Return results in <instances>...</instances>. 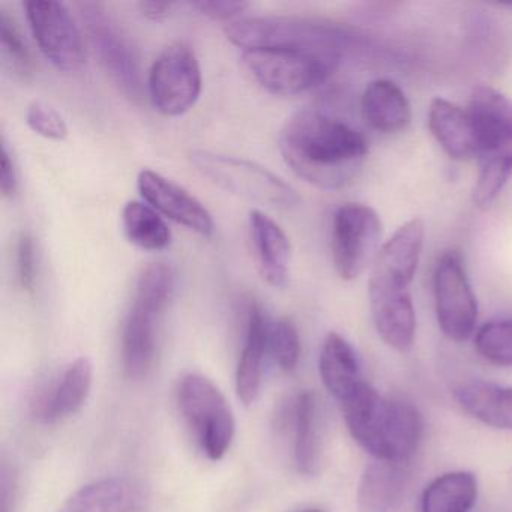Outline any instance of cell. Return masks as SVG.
I'll return each mask as SVG.
<instances>
[{"mask_svg":"<svg viewBox=\"0 0 512 512\" xmlns=\"http://www.w3.org/2000/svg\"><path fill=\"white\" fill-rule=\"evenodd\" d=\"M340 406L350 436L376 460L409 463L418 451L422 418L412 404L389 400L364 382Z\"/></svg>","mask_w":512,"mask_h":512,"instance_id":"obj_3","label":"cell"},{"mask_svg":"<svg viewBox=\"0 0 512 512\" xmlns=\"http://www.w3.org/2000/svg\"><path fill=\"white\" fill-rule=\"evenodd\" d=\"M0 190L4 197L14 196L17 191V172L14 166L13 157H11L10 149L7 143H2V160H0Z\"/></svg>","mask_w":512,"mask_h":512,"instance_id":"obj_36","label":"cell"},{"mask_svg":"<svg viewBox=\"0 0 512 512\" xmlns=\"http://www.w3.org/2000/svg\"><path fill=\"white\" fill-rule=\"evenodd\" d=\"M250 230L263 280L275 289H283L289 283V238L271 217L257 209L250 212Z\"/></svg>","mask_w":512,"mask_h":512,"instance_id":"obj_20","label":"cell"},{"mask_svg":"<svg viewBox=\"0 0 512 512\" xmlns=\"http://www.w3.org/2000/svg\"><path fill=\"white\" fill-rule=\"evenodd\" d=\"M364 121L373 130L395 134L406 130L412 119V109L404 92L391 80H374L361 98Z\"/></svg>","mask_w":512,"mask_h":512,"instance_id":"obj_24","label":"cell"},{"mask_svg":"<svg viewBox=\"0 0 512 512\" xmlns=\"http://www.w3.org/2000/svg\"><path fill=\"white\" fill-rule=\"evenodd\" d=\"M478 497V479L467 470L434 479L422 494V512H470Z\"/></svg>","mask_w":512,"mask_h":512,"instance_id":"obj_26","label":"cell"},{"mask_svg":"<svg viewBox=\"0 0 512 512\" xmlns=\"http://www.w3.org/2000/svg\"><path fill=\"white\" fill-rule=\"evenodd\" d=\"M242 62L263 89L281 97H295L323 85L341 64L296 49L244 50Z\"/></svg>","mask_w":512,"mask_h":512,"instance_id":"obj_8","label":"cell"},{"mask_svg":"<svg viewBox=\"0 0 512 512\" xmlns=\"http://www.w3.org/2000/svg\"><path fill=\"white\" fill-rule=\"evenodd\" d=\"M122 227L131 244L145 251H163L172 242L166 221L152 206L131 200L122 209Z\"/></svg>","mask_w":512,"mask_h":512,"instance_id":"obj_27","label":"cell"},{"mask_svg":"<svg viewBox=\"0 0 512 512\" xmlns=\"http://www.w3.org/2000/svg\"><path fill=\"white\" fill-rule=\"evenodd\" d=\"M242 50L296 49L343 62L356 35L346 26L316 17L265 16L239 19L224 29Z\"/></svg>","mask_w":512,"mask_h":512,"instance_id":"obj_5","label":"cell"},{"mask_svg":"<svg viewBox=\"0 0 512 512\" xmlns=\"http://www.w3.org/2000/svg\"><path fill=\"white\" fill-rule=\"evenodd\" d=\"M178 404L203 455L218 461L227 454L235 439V416L223 392L202 374L182 377Z\"/></svg>","mask_w":512,"mask_h":512,"instance_id":"obj_7","label":"cell"},{"mask_svg":"<svg viewBox=\"0 0 512 512\" xmlns=\"http://www.w3.org/2000/svg\"><path fill=\"white\" fill-rule=\"evenodd\" d=\"M200 14L218 22H236L242 13L250 7L248 2H233V0H202L191 4Z\"/></svg>","mask_w":512,"mask_h":512,"instance_id":"obj_34","label":"cell"},{"mask_svg":"<svg viewBox=\"0 0 512 512\" xmlns=\"http://www.w3.org/2000/svg\"><path fill=\"white\" fill-rule=\"evenodd\" d=\"M454 398L476 421L499 430H512V386L470 380L455 389Z\"/></svg>","mask_w":512,"mask_h":512,"instance_id":"obj_23","label":"cell"},{"mask_svg":"<svg viewBox=\"0 0 512 512\" xmlns=\"http://www.w3.org/2000/svg\"><path fill=\"white\" fill-rule=\"evenodd\" d=\"M32 37L44 58L64 73H76L86 64L83 34L71 11L62 2L23 4Z\"/></svg>","mask_w":512,"mask_h":512,"instance_id":"obj_12","label":"cell"},{"mask_svg":"<svg viewBox=\"0 0 512 512\" xmlns=\"http://www.w3.org/2000/svg\"><path fill=\"white\" fill-rule=\"evenodd\" d=\"M26 122L34 133L44 139L55 140V142L67 139V122L62 118L61 113L49 104L41 101L29 104L26 110Z\"/></svg>","mask_w":512,"mask_h":512,"instance_id":"obj_32","label":"cell"},{"mask_svg":"<svg viewBox=\"0 0 512 512\" xmlns=\"http://www.w3.org/2000/svg\"><path fill=\"white\" fill-rule=\"evenodd\" d=\"M428 127L440 148L457 161L475 157V133L467 110L451 101L436 98L428 112Z\"/></svg>","mask_w":512,"mask_h":512,"instance_id":"obj_25","label":"cell"},{"mask_svg":"<svg viewBox=\"0 0 512 512\" xmlns=\"http://www.w3.org/2000/svg\"><path fill=\"white\" fill-rule=\"evenodd\" d=\"M437 323L449 340H469L478 320V302L457 251H445L434 271Z\"/></svg>","mask_w":512,"mask_h":512,"instance_id":"obj_13","label":"cell"},{"mask_svg":"<svg viewBox=\"0 0 512 512\" xmlns=\"http://www.w3.org/2000/svg\"><path fill=\"white\" fill-rule=\"evenodd\" d=\"M269 325L257 302H251L245 326L244 346L236 367V392L242 403H256L262 389L263 362L269 349Z\"/></svg>","mask_w":512,"mask_h":512,"instance_id":"obj_17","label":"cell"},{"mask_svg":"<svg viewBox=\"0 0 512 512\" xmlns=\"http://www.w3.org/2000/svg\"><path fill=\"white\" fill-rule=\"evenodd\" d=\"M409 484L407 463L376 460L362 473L358 487L359 512H397Z\"/></svg>","mask_w":512,"mask_h":512,"instance_id":"obj_19","label":"cell"},{"mask_svg":"<svg viewBox=\"0 0 512 512\" xmlns=\"http://www.w3.org/2000/svg\"><path fill=\"white\" fill-rule=\"evenodd\" d=\"M202 94V70L196 53L184 43L170 44L155 59L148 95L161 115L176 118L193 109Z\"/></svg>","mask_w":512,"mask_h":512,"instance_id":"obj_11","label":"cell"},{"mask_svg":"<svg viewBox=\"0 0 512 512\" xmlns=\"http://www.w3.org/2000/svg\"><path fill=\"white\" fill-rule=\"evenodd\" d=\"M287 166L320 190H340L361 172L368 154L361 133L319 110H299L278 139Z\"/></svg>","mask_w":512,"mask_h":512,"instance_id":"obj_1","label":"cell"},{"mask_svg":"<svg viewBox=\"0 0 512 512\" xmlns=\"http://www.w3.org/2000/svg\"><path fill=\"white\" fill-rule=\"evenodd\" d=\"M79 8L89 41L104 70L128 100L139 104L145 97V83L133 44L104 5L83 2Z\"/></svg>","mask_w":512,"mask_h":512,"instance_id":"obj_9","label":"cell"},{"mask_svg":"<svg viewBox=\"0 0 512 512\" xmlns=\"http://www.w3.org/2000/svg\"><path fill=\"white\" fill-rule=\"evenodd\" d=\"M0 47L5 64L13 73L25 80L34 74L35 64L28 44L16 20L7 11H0Z\"/></svg>","mask_w":512,"mask_h":512,"instance_id":"obj_30","label":"cell"},{"mask_svg":"<svg viewBox=\"0 0 512 512\" xmlns=\"http://www.w3.org/2000/svg\"><path fill=\"white\" fill-rule=\"evenodd\" d=\"M475 349L481 358L499 367H512V319L493 320L476 331Z\"/></svg>","mask_w":512,"mask_h":512,"instance_id":"obj_29","label":"cell"},{"mask_svg":"<svg viewBox=\"0 0 512 512\" xmlns=\"http://www.w3.org/2000/svg\"><path fill=\"white\" fill-rule=\"evenodd\" d=\"M422 220L407 221L383 244L368 281L371 316L383 343L400 353L412 349L416 334L412 283L424 247Z\"/></svg>","mask_w":512,"mask_h":512,"instance_id":"obj_2","label":"cell"},{"mask_svg":"<svg viewBox=\"0 0 512 512\" xmlns=\"http://www.w3.org/2000/svg\"><path fill=\"white\" fill-rule=\"evenodd\" d=\"M284 424L292 431L296 469L305 476L317 475L322 464V436L316 394L299 392L284 413Z\"/></svg>","mask_w":512,"mask_h":512,"instance_id":"obj_16","label":"cell"},{"mask_svg":"<svg viewBox=\"0 0 512 512\" xmlns=\"http://www.w3.org/2000/svg\"><path fill=\"white\" fill-rule=\"evenodd\" d=\"M175 5L169 4V2H140L139 10L146 19L152 20V22H163L172 13Z\"/></svg>","mask_w":512,"mask_h":512,"instance_id":"obj_37","label":"cell"},{"mask_svg":"<svg viewBox=\"0 0 512 512\" xmlns=\"http://www.w3.org/2000/svg\"><path fill=\"white\" fill-rule=\"evenodd\" d=\"M16 263L20 286L26 292H34L37 283V257L31 233L23 232L17 239Z\"/></svg>","mask_w":512,"mask_h":512,"instance_id":"obj_33","label":"cell"},{"mask_svg":"<svg viewBox=\"0 0 512 512\" xmlns=\"http://www.w3.org/2000/svg\"><path fill=\"white\" fill-rule=\"evenodd\" d=\"M161 313L133 302L122 329V365L130 379L148 376L157 353V323Z\"/></svg>","mask_w":512,"mask_h":512,"instance_id":"obj_18","label":"cell"},{"mask_svg":"<svg viewBox=\"0 0 512 512\" xmlns=\"http://www.w3.org/2000/svg\"><path fill=\"white\" fill-rule=\"evenodd\" d=\"M190 160L203 178L233 196L275 208H293L301 202L292 185L254 161L202 149L191 152Z\"/></svg>","mask_w":512,"mask_h":512,"instance_id":"obj_6","label":"cell"},{"mask_svg":"<svg viewBox=\"0 0 512 512\" xmlns=\"http://www.w3.org/2000/svg\"><path fill=\"white\" fill-rule=\"evenodd\" d=\"M137 188L155 211L203 238H211L214 233L212 215L190 191L149 169L142 170L137 176Z\"/></svg>","mask_w":512,"mask_h":512,"instance_id":"obj_14","label":"cell"},{"mask_svg":"<svg viewBox=\"0 0 512 512\" xmlns=\"http://www.w3.org/2000/svg\"><path fill=\"white\" fill-rule=\"evenodd\" d=\"M383 224L371 206L346 203L332 221V262L341 280L352 281L373 266L382 250Z\"/></svg>","mask_w":512,"mask_h":512,"instance_id":"obj_10","label":"cell"},{"mask_svg":"<svg viewBox=\"0 0 512 512\" xmlns=\"http://www.w3.org/2000/svg\"><path fill=\"white\" fill-rule=\"evenodd\" d=\"M478 158L475 206L487 209L512 176V100L490 86H478L467 106Z\"/></svg>","mask_w":512,"mask_h":512,"instance_id":"obj_4","label":"cell"},{"mask_svg":"<svg viewBox=\"0 0 512 512\" xmlns=\"http://www.w3.org/2000/svg\"><path fill=\"white\" fill-rule=\"evenodd\" d=\"M19 497V475L14 467L2 464L0 470V511L14 512Z\"/></svg>","mask_w":512,"mask_h":512,"instance_id":"obj_35","label":"cell"},{"mask_svg":"<svg viewBox=\"0 0 512 512\" xmlns=\"http://www.w3.org/2000/svg\"><path fill=\"white\" fill-rule=\"evenodd\" d=\"M319 373L326 391L340 404L355 394L365 382L355 349L337 332H329L323 341Z\"/></svg>","mask_w":512,"mask_h":512,"instance_id":"obj_21","label":"cell"},{"mask_svg":"<svg viewBox=\"0 0 512 512\" xmlns=\"http://www.w3.org/2000/svg\"><path fill=\"white\" fill-rule=\"evenodd\" d=\"M175 290V274L166 263H152L137 281L134 302L164 313Z\"/></svg>","mask_w":512,"mask_h":512,"instance_id":"obj_28","label":"cell"},{"mask_svg":"<svg viewBox=\"0 0 512 512\" xmlns=\"http://www.w3.org/2000/svg\"><path fill=\"white\" fill-rule=\"evenodd\" d=\"M269 350L281 370H295L301 358V338L292 320L281 317L269 329Z\"/></svg>","mask_w":512,"mask_h":512,"instance_id":"obj_31","label":"cell"},{"mask_svg":"<svg viewBox=\"0 0 512 512\" xmlns=\"http://www.w3.org/2000/svg\"><path fill=\"white\" fill-rule=\"evenodd\" d=\"M302 512H322L320 509H305V511Z\"/></svg>","mask_w":512,"mask_h":512,"instance_id":"obj_38","label":"cell"},{"mask_svg":"<svg viewBox=\"0 0 512 512\" xmlns=\"http://www.w3.org/2000/svg\"><path fill=\"white\" fill-rule=\"evenodd\" d=\"M94 365L88 356L74 359L61 376L41 392L34 403V415L41 424H56L82 409L91 394Z\"/></svg>","mask_w":512,"mask_h":512,"instance_id":"obj_15","label":"cell"},{"mask_svg":"<svg viewBox=\"0 0 512 512\" xmlns=\"http://www.w3.org/2000/svg\"><path fill=\"white\" fill-rule=\"evenodd\" d=\"M58 512H142V493L127 478H104L71 494Z\"/></svg>","mask_w":512,"mask_h":512,"instance_id":"obj_22","label":"cell"}]
</instances>
